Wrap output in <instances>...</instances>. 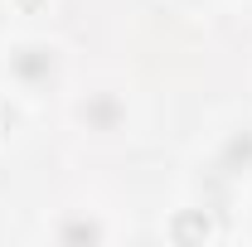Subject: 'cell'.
I'll list each match as a JSON object with an SVG mask.
<instances>
[{
	"label": "cell",
	"instance_id": "cell-1",
	"mask_svg": "<svg viewBox=\"0 0 252 247\" xmlns=\"http://www.w3.org/2000/svg\"><path fill=\"white\" fill-rule=\"evenodd\" d=\"M5 73H10V83H20L25 93H49V88L59 83V49L44 44V39H25V44L10 49Z\"/></svg>",
	"mask_w": 252,
	"mask_h": 247
},
{
	"label": "cell",
	"instance_id": "cell-2",
	"mask_svg": "<svg viewBox=\"0 0 252 247\" xmlns=\"http://www.w3.org/2000/svg\"><path fill=\"white\" fill-rule=\"evenodd\" d=\"M126 97L112 93V88H102V93H88L83 102H78V126L83 131H93V136H117V131H126Z\"/></svg>",
	"mask_w": 252,
	"mask_h": 247
},
{
	"label": "cell",
	"instance_id": "cell-3",
	"mask_svg": "<svg viewBox=\"0 0 252 247\" xmlns=\"http://www.w3.org/2000/svg\"><path fill=\"white\" fill-rule=\"evenodd\" d=\"M214 175H223L228 185L243 180V175H252V126H238V131L223 136L219 155H214Z\"/></svg>",
	"mask_w": 252,
	"mask_h": 247
},
{
	"label": "cell",
	"instance_id": "cell-4",
	"mask_svg": "<svg viewBox=\"0 0 252 247\" xmlns=\"http://www.w3.org/2000/svg\"><path fill=\"white\" fill-rule=\"evenodd\" d=\"M102 238H107V228L88 214H68L54 223V243H102Z\"/></svg>",
	"mask_w": 252,
	"mask_h": 247
},
{
	"label": "cell",
	"instance_id": "cell-5",
	"mask_svg": "<svg viewBox=\"0 0 252 247\" xmlns=\"http://www.w3.org/2000/svg\"><path fill=\"white\" fill-rule=\"evenodd\" d=\"M209 233H214V223H209L204 209H180V214L170 218V238L175 243H204Z\"/></svg>",
	"mask_w": 252,
	"mask_h": 247
}]
</instances>
